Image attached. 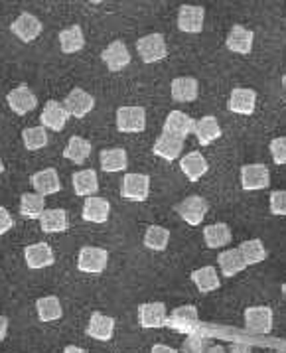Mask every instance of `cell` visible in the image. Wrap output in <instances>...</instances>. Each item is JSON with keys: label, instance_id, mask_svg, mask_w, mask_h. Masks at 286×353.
<instances>
[{"label": "cell", "instance_id": "6da1fadb", "mask_svg": "<svg viewBox=\"0 0 286 353\" xmlns=\"http://www.w3.org/2000/svg\"><path fill=\"white\" fill-rule=\"evenodd\" d=\"M136 52L144 63H156L168 56V46L162 34H148L136 42Z\"/></svg>", "mask_w": 286, "mask_h": 353}, {"label": "cell", "instance_id": "7a4b0ae2", "mask_svg": "<svg viewBox=\"0 0 286 353\" xmlns=\"http://www.w3.org/2000/svg\"><path fill=\"white\" fill-rule=\"evenodd\" d=\"M109 265V253L101 247H83L77 254V269L87 274H101Z\"/></svg>", "mask_w": 286, "mask_h": 353}, {"label": "cell", "instance_id": "3957f363", "mask_svg": "<svg viewBox=\"0 0 286 353\" xmlns=\"http://www.w3.org/2000/svg\"><path fill=\"white\" fill-rule=\"evenodd\" d=\"M63 109L68 111L70 117H75V119H83L87 114L91 113L95 109V97L91 93H87L85 89H79L75 87L68 93V97L63 99Z\"/></svg>", "mask_w": 286, "mask_h": 353}, {"label": "cell", "instance_id": "277c9868", "mask_svg": "<svg viewBox=\"0 0 286 353\" xmlns=\"http://www.w3.org/2000/svg\"><path fill=\"white\" fill-rule=\"evenodd\" d=\"M116 128L121 132H143L146 128V109L144 107H119L116 109Z\"/></svg>", "mask_w": 286, "mask_h": 353}, {"label": "cell", "instance_id": "5b68a950", "mask_svg": "<svg viewBox=\"0 0 286 353\" xmlns=\"http://www.w3.org/2000/svg\"><path fill=\"white\" fill-rule=\"evenodd\" d=\"M198 322H200L198 308L187 304V306H180V308L172 312L168 320H166V325L176 330V332H180V334H190L192 336L198 330Z\"/></svg>", "mask_w": 286, "mask_h": 353}, {"label": "cell", "instance_id": "8992f818", "mask_svg": "<svg viewBox=\"0 0 286 353\" xmlns=\"http://www.w3.org/2000/svg\"><path fill=\"white\" fill-rule=\"evenodd\" d=\"M150 194V178L146 174H127L121 184V196L129 201H144Z\"/></svg>", "mask_w": 286, "mask_h": 353}, {"label": "cell", "instance_id": "52a82bcc", "mask_svg": "<svg viewBox=\"0 0 286 353\" xmlns=\"http://www.w3.org/2000/svg\"><path fill=\"white\" fill-rule=\"evenodd\" d=\"M6 103L12 109V113L22 117V114L32 113L38 107V97H36V93L30 89L28 85H18L16 89H12L6 95Z\"/></svg>", "mask_w": 286, "mask_h": 353}, {"label": "cell", "instance_id": "ba28073f", "mask_svg": "<svg viewBox=\"0 0 286 353\" xmlns=\"http://www.w3.org/2000/svg\"><path fill=\"white\" fill-rule=\"evenodd\" d=\"M24 261H26V267L32 270L48 269L56 263V254L48 243H34L24 249Z\"/></svg>", "mask_w": 286, "mask_h": 353}, {"label": "cell", "instance_id": "9c48e42d", "mask_svg": "<svg viewBox=\"0 0 286 353\" xmlns=\"http://www.w3.org/2000/svg\"><path fill=\"white\" fill-rule=\"evenodd\" d=\"M274 314L269 306H251L245 310V325L255 334H271Z\"/></svg>", "mask_w": 286, "mask_h": 353}, {"label": "cell", "instance_id": "30bf717a", "mask_svg": "<svg viewBox=\"0 0 286 353\" xmlns=\"http://www.w3.org/2000/svg\"><path fill=\"white\" fill-rule=\"evenodd\" d=\"M30 184L34 188L36 194L40 196H54L61 190V180H59V174L56 168H43L40 172H34L32 178H30Z\"/></svg>", "mask_w": 286, "mask_h": 353}, {"label": "cell", "instance_id": "8fae6325", "mask_svg": "<svg viewBox=\"0 0 286 353\" xmlns=\"http://www.w3.org/2000/svg\"><path fill=\"white\" fill-rule=\"evenodd\" d=\"M42 22L36 18L34 14H28V12H24V14H20L16 18L14 22H12V34H14L16 38L20 40V42L30 43L34 42L36 38H40V34H42Z\"/></svg>", "mask_w": 286, "mask_h": 353}, {"label": "cell", "instance_id": "7c38bea8", "mask_svg": "<svg viewBox=\"0 0 286 353\" xmlns=\"http://www.w3.org/2000/svg\"><path fill=\"white\" fill-rule=\"evenodd\" d=\"M271 184V172L265 164H247L241 168V185L247 192L265 190Z\"/></svg>", "mask_w": 286, "mask_h": 353}, {"label": "cell", "instance_id": "4fadbf2b", "mask_svg": "<svg viewBox=\"0 0 286 353\" xmlns=\"http://www.w3.org/2000/svg\"><path fill=\"white\" fill-rule=\"evenodd\" d=\"M101 57H103V63L107 65V70L113 71V73L123 71L130 63L129 48H127V43L121 42V40L109 43V46L103 50Z\"/></svg>", "mask_w": 286, "mask_h": 353}, {"label": "cell", "instance_id": "5bb4252c", "mask_svg": "<svg viewBox=\"0 0 286 353\" xmlns=\"http://www.w3.org/2000/svg\"><path fill=\"white\" fill-rule=\"evenodd\" d=\"M68 121H70V114L63 109L61 103H57V101H48V103L43 105V111L42 114H40V123H42V127L45 128V130L61 132V130L65 128V125H68Z\"/></svg>", "mask_w": 286, "mask_h": 353}, {"label": "cell", "instance_id": "9a60e30c", "mask_svg": "<svg viewBox=\"0 0 286 353\" xmlns=\"http://www.w3.org/2000/svg\"><path fill=\"white\" fill-rule=\"evenodd\" d=\"M194 127H196V121L190 114L182 113V111H172L164 121V134H170L174 139L184 141L186 137L194 134Z\"/></svg>", "mask_w": 286, "mask_h": 353}, {"label": "cell", "instance_id": "2e32d148", "mask_svg": "<svg viewBox=\"0 0 286 353\" xmlns=\"http://www.w3.org/2000/svg\"><path fill=\"white\" fill-rule=\"evenodd\" d=\"M207 210H210V205H207V201L201 198V196H190V198H186L178 205L180 217L186 221L187 225L192 227L200 225L201 221H203V217H205V213H207Z\"/></svg>", "mask_w": 286, "mask_h": 353}, {"label": "cell", "instance_id": "e0dca14e", "mask_svg": "<svg viewBox=\"0 0 286 353\" xmlns=\"http://www.w3.org/2000/svg\"><path fill=\"white\" fill-rule=\"evenodd\" d=\"M168 320V312L162 302H148L139 306V324L152 330V327H164Z\"/></svg>", "mask_w": 286, "mask_h": 353}, {"label": "cell", "instance_id": "ac0fdd59", "mask_svg": "<svg viewBox=\"0 0 286 353\" xmlns=\"http://www.w3.org/2000/svg\"><path fill=\"white\" fill-rule=\"evenodd\" d=\"M203 18H205V10L201 6L184 4L180 6L178 12V28L186 34H198L203 30Z\"/></svg>", "mask_w": 286, "mask_h": 353}, {"label": "cell", "instance_id": "d6986e66", "mask_svg": "<svg viewBox=\"0 0 286 353\" xmlns=\"http://www.w3.org/2000/svg\"><path fill=\"white\" fill-rule=\"evenodd\" d=\"M72 182L73 192H75V196H79V198H93V196L99 192V178H97V172H95V170L87 168L75 172Z\"/></svg>", "mask_w": 286, "mask_h": 353}, {"label": "cell", "instance_id": "ffe728a7", "mask_svg": "<svg viewBox=\"0 0 286 353\" xmlns=\"http://www.w3.org/2000/svg\"><path fill=\"white\" fill-rule=\"evenodd\" d=\"M85 334L89 338L97 339V341H109L114 334V320L111 316H105L101 312H93L89 318Z\"/></svg>", "mask_w": 286, "mask_h": 353}, {"label": "cell", "instance_id": "44dd1931", "mask_svg": "<svg viewBox=\"0 0 286 353\" xmlns=\"http://www.w3.org/2000/svg\"><path fill=\"white\" fill-rule=\"evenodd\" d=\"M257 103V91L253 89H233L229 97V111L237 114H253Z\"/></svg>", "mask_w": 286, "mask_h": 353}, {"label": "cell", "instance_id": "7402d4cb", "mask_svg": "<svg viewBox=\"0 0 286 353\" xmlns=\"http://www.w3.org/2000/svg\"><path fill=\"white\" fill-rule=\"evenodd\" d=\"M172 99L178 103H192L200 95V85L194 77H176L170 85Z\"/></svg>", "mask_w": 286, "mask_h": 353}, {"label": "cell", "instance_id": "603a6c76", "mask_svg": "<svg viewBox=\"0 0 286 353\" xmlns=\"http://www.w3.org/2000/svg\"><path fill=\"white\" fill-rule=\"evenodd\" d=\"M109 213H111V203L107 199L93 196L85 199L81 217L89 223H105L109 219Z\"/></svg>", "mask_w": 286, "mask_h": 353}, {"label": "cell", "instance_id": "cb8c5ba5", "mask_svg": "<svg viewBox=\"0 0 286 353\" xmlns=\"http://www.w3.org/2000/svg\"><path fill=\"white\" fill-rule=\"evenodd\" d=\"M180 168L186 174L190 182H198L201 176L207 174V160L201 156V152H187L186 156L180 158Z\"/></svg>", "mask_w": 286, "mask_h": 353}, {"label": "cell", "instance_id": "d4e9b609", "mask_svg": "<svg viewBox=\"0 0 286 353\" xmlns=\"http://www.w3.org/2000/svg\"><path fill=\"white\" fill-rule=\"evenodd\" d=\"M253 38H255V34L251 30L243 28V26H233L227 40H225V46L235 54H249L253 50Z\"/></svg>", "mask_w": 286, "mask_h": 353}, {"label": "cell", "instance_id": "484cf974", "mask_svg": "<svg viewBox=\"0 0 286 353\" xmlns=\"http://www.w3.org/2000/svg\"><path fill=\"white\" fill-rule=\"evenodd\" d=\"M59 48L63 54H77L83 50L85 46V36H83V30L81 26L73 24L70 28H63L59 32Z\"/></svg>", "mask_w": 286, "mask_h": 353}, {"label": "cell", "instance_id": "4316f807", "mask_svg": "<svg viewBox=\"0 0 286 353\" xmlns=\"http://www.w3.org/2000/svg\"><path fill=\"white\" fill-rule=\"evenodd\" d=\"M182 150H184V141L174 139V137L164 134V132L158 137V141L154 142V146H152V152H154L158 158H164V160H168V162L180 158Z\"/></svg>", "mask_w": 286, "mask_h": 353}, {"label": "cell", "instance_id": "83f0119b", "mask_svg": "<svg viewBox=\"0 0 286 353\" xmlns=\"http://www.w3.org/2000/svg\"><path fill=\"white\" fill-rule=\"evenodd\" d=\"M217 265H219V269H221L225 279H231V276H235V274H239L241 270L247 269V265H245L243 256L239 253V249L221 251L219 256H217Z\"/></svg>", "mask_w": 286, "mask_h": 353}, {"label": "cell", "instance_id": "f1b7e54d", "mask_svg": "<svg viewBox=\"0 0 286 353\" xmlns=\"http://www.w3.org/2000/svg\"><path fill=\"white\" fill-rule=\"evenodd\" d=\"M194 134H196V139L201 146H207L221 137V127H219L215 117H203L200 121H196Z\"/></svg>", "mask_w": 286, "mask_h": 353}, {"label": "cell", "instance_id": "f546056e", "mask_svg": "<svg viewBox=\"0 0 286 353\" xmlns=\"http://www.w3.org/2000/svg\"><path fill=\"white\" fill-rule=\"evenodd\" d=\"M101 160V170L103 172H123L129 166V156L125 148H109V150H103L99 156Z\"/></svg>", "mask_w": 286, "mask_h": 353}, {"label": "cell", "instance_id": "4dcf8cb0", "mask_svg": "<svg viewBox=\"0 0 286 353\" xmlns=\"http://www.w3.org/2000/svg\"><path fill=\"white\" fill-rule=\"evenodd\" d=\"M40 227L43 233H63L70 227L68 213L63 210H45L40 217Z\"/></svg>", "mask_w": 286, "mask_h": 353}, {"label": "cell", "instance_id": "1f68e13d", "mask_svg": "<svg viewBox=\"0 0 286 353\" xmlns=\"http://www.w3.org/2000/svg\"><path fill=\"white\" fill-rule=\"evenodd\" d=\"M233 239L231 235V229L225 223H214V225H207L203 229V241L210 249H221V247H227L229 243Z\"/></svg>", "mask_w": 286, "mask_h": 353}, {"label": "cell", "instance_id": "d6a6232c", "mask_svg": "<svg viewBox=\"0 0 286 353\" xmlns=\"http://www.w3.org/2000/svg\"><path fill=\"white\" fill-rule=\"evenodd\" d=\"M91 154V142L83 137H72L63 148V158L73 164H83Z\"/></svg>", "mask_w": 286, "mask_h": 353}, {"label": "cell", "instance_id": "836d02e7", "mask_svg": "<svg viewBox=\"0 0 286 353\" xmlns=\"http://www.w3.org/2000/svg\"><path fill=\"white\" fill-rule=\"evenodd\" d=\"M36 312L40 322H56L63 316V308L57 296H42L36 300Z\"/></svg>", "mask_w": 286, "mask_h": 353}, {"label": "cell", "instance_id": "e575fe53", "mask_svg": "<svg viewBox=\"0 0 286 353\" xmlns=\"http://www.w3.org/2000/svg\"><path fill=\"white\" fill-rule=\"evenodd\" d=\"M45 212V199L40 194H22L20 198V215L24 219H38L42 217V213Z\"/></svg>", "mask_w": 286, "mask_h": 353}, {"label": "cell", "instance_id": "d590c367", "mask_svg": "<svg viewBox=\"0 0 286 353\" xmlns=\"http://www.w3.org/2000/svg\"><path fill=\"white\" fill-rule=\"evenodd\" d=\"M192 281L198 286L201 294H207V292H214L219 288V276H217V270L214 267H201V269L194 270L192 272Z\"/></svg>", "mask_w": 286, "mask_h": 353}, {"label": "cell", "instance_id": "8d00e7d4", "mask_svg": "<svg viewBox=\"0 0 286 353\" xmlns=\"http://www.w3.org/2000/svg\"><path fill=\"white\" fill-rule=\"evenodd\" d=\"M239 253L243 256L245 265L251 267V265H258L267 259V249L263 245V241L258 239H249L239 245Z\"/></svg>", "mask_w": 286, "mask_h": 353}, {"label": "cell", "instance_id": "74e56055", "mask_svg": "<svg viewBox=\"0 0 286 353\" xmlns=\"http://www.w3.org/2000/svg\"><path fill=\"white\" fill-rule=\"evenodd\" d=\"M50 137H48V130L40 125V127H30L22 130V144L24 148L30 152H36V150H42L48 146Z\"/></svg>", "mask_w": 286, "mask_h": 353}, {"label": "cell", "instance_id": "f35d334b", "mask_svg": "<svg viewBox=\"0 0 286 353\" xmlns=\"http://www.w3.org/2000/svg\"><path fill=\"white\" fill-rule=\"evenodd\" d=\"M170 243V231L166 227L150 225L144 233V247L150 251H164Z\"/></svg>", "mask_w": 286, "mask_h": 353}, {"label": "cell", "instance_id": "ab89813d", "mask_svg": "<svg viewBox=\"0 0 286 353\" xmlns=\"http://www.w3.org/2000/svg\"><path fill=\"white\" fill-rule=\"evenodd\" d=\"M271 156L274 164H286V137H278L271 142Z\"/></svg>", "mask_w": 286, "mask_h": 353}, {"label": "cell", "instance_id": "60d3db41", "mask_svg": "<svg viewBox=\"0 0 286 353\" xmlns=\"http://www.w3.org/2000/svg\"><path fill=\"white\" fill-rule=\"evenodd\" d=\"M271 213L272 215H286V190H278L271 194Z\"/></svg>", "mask_w": 286, "mask_h": 353}, {"label": "cell", "instance_id": "b9f144b4", "mask_svg": "<svg viewBox=\"0 0 286 353\" xmlns=\"http://www.w3.org/2000/svg\"><path fill=\"white\" fill-rule=\"evenodd\" d=\"M12 227H14L12 215L4 205H0V235H6L8 231H12Z\"/></svg>", "mask_w": 286, "mask_h": 353}, {"label": "cell", "instance_id": "7bdbcfd3", "mask_svg": "<svg viewBox=\"0 0 286 353\" xmlns=\"http://www.w3.org/2000/svg\"><path fill=\"white\" fill-rule=\"evenodd\" d=\"M6 334H8V318L0 316V341H4Z\"/></svg>", "mask_w": 286, "mask_h": 353}, {"label": "cell", "instance_id": "ee69618b", "mask_svg": "<svg viewBox=\"0 0 286 353\" xmlns=\"http://www.w3.org/2000/svg\"><path fill=\"white\" fill-rule=\"evenodd\" d=\"M150 353H178V350H174V347H170V345H162V343H156V345L150 350Z\"/></svg>", "mask_w": 286, "mask_h": 353}, {"label": "cell", "instance_id": "f6af8a7d", "mask_svg": "<svg viewBox=\"0 0 286 353\" xmlns=\"http://www.w3.org/2000/svg\"><path fill=\"white\" fill-rule=\"evenodd\" d=\"M229 353H251V345H243V343H233Z\"/></svg>", "mask_w": 286, "mask_h": 353}, {"label": "cell", "instance_id": "bcb514c9", "mask_svg": "<svg viewBox=\"0 0 286 353\" xmlns=\"http://www.w3.org/2000/svg\"><path fill=\"white\" fill-rule=\"evenodd\" d=\"M63 353H89V352L83 350V347H79V345H68V347L63 350Z\"/></svg>", "mask_w": 286, "mask_h": 353}, {"label": "cell", "instance_id": "7dc6e473", "mask_svg": "<svg viewBox=\"0 0 286 353\" xmlns=\"http://www.w3.org/2000/svg\"><path fill=\"white\" fill-rule=\"evenodd\" d=\"M205 353H227V352H225L221 345H212V347H210V350H207Z\"/></svg>", "mask_w": 286, "mask_h": 353}, {"label": "cell", "instance_id": "c3c4849f", "mask_svg": "<svg viewBox=\"0 0 286 353\" xmlns=\"http://www.w3.org/2000/svg\"><path fill=\"white\" fill-rule=\"evenodd\" d=\"M4 172V162H2V158H0V174Z\"/></svg>", "mask_w": 286, "mask_h": 353}, {"label": "cell", "instance_id": "681fc988", "mask_svg": "<svg viewBox=\"0 0 286 353\" xmlns=\"http://www.w3.org/2000/svg\"><path fill=\"white\" fill-rule=\"evenodd\" d=\"M283 294H285V298H286V283L283 284Z\"/></svg>", "mask_w": 286, "mask_h": 353}, {"label": "cell", "instance_id": "f907efd6", "mask_svg": "<svg viewBox=\"0 0 286 353\" xmlns=\"http://www.w3.org/2000/svg\"><path fill=\"white\" fill-rule=\"evenodd\" d=\"M283 85H285V91H286V75L283 77Z\"/></svg>", "mask_w": 286, "mask_h": 353}]
</instances>
